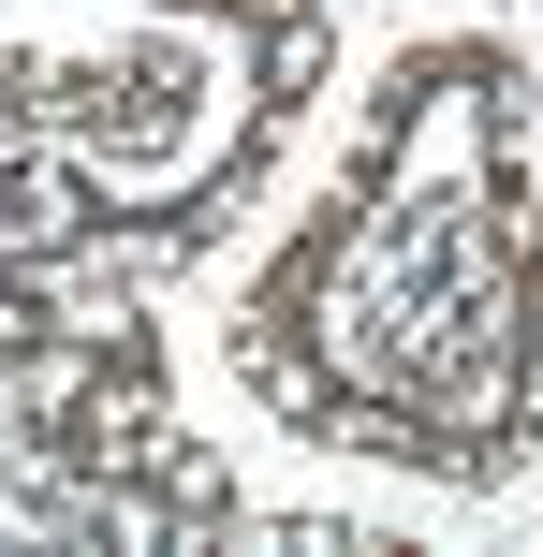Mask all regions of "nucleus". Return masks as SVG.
<instances>
[{
  "label": "nucleus",
  "instance_id": "f257e3e1",
  "mask_svg": "<svg viewBox=\"0 0 543 557\" xmlns=\"http://www.w3.org/2000/svg\"><path fill=\"white\" fill-rule=\"evenodd\" d=\"M74 235H88V191L59 162H15V176H0V264H45V250H74Z\"/></svg>",
  "mask_w": 543,
  "mask_h": 557
}]
</instances>
